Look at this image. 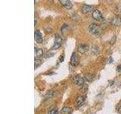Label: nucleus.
Here are the masks:
<instances>
[{
	"label": "nucleus",
	"mask_w": 121,
	"mask_h": 114,
	"mask_svg": "<svg viewBox=\"0 0 121 114\" xmlns=\"http://www.w3.org/2000/svg\"><path fill=\"white\" fill-rule=\"evenodd\" d=\"M89 50V47L87 44H79L78 46V51L83 54V53L86 52Z\"/></svg>",
	"instance_id": "9d476101"
},
{
	"label": "nucleus",
	"mask_w": 121,
	"mask_h": 114,
	"mask_svg": "<svg viewBox=\"0 0 121 114\" xmlns=\"http://www.w3.org/2000/svg\"><path fill=\"white\" fill-rule=\"evenodd\" d=\"M111 24L115 27H119L121 25V18L118 16H115L111 19Z\"/></svg>",
	"instance_id": "6e6552de"
},
{
	"label": "nucleus",
	"mask_w": 121,
	"mask_h": 114,
	"mask_svg": "<svg viewBox=\"0 0 121 114\" xmlns=\"http://www.w3.org/2000/svg\"><path fill=\"white\" fill-rule=\"evenodd\" d=\"M92 18L95 19V20H96V21H104V18L103 16H102V14H101V12L99 11V10H95L93 12H92Z\"/></svg>",
	"instance_id": "7ed1b4c3"
},
{
	"label": "nucleus",
	"mask_w": 121,
	"mask_h": 114,
	"mask_svg": "<svg viewBox=\"0 0 121 114\" xmlns=\"http://www.w3.org/2000/svg\"><path fill=\"white\" fill-rule=\"evenodd\" d=\"M79 63V58H78V56L77 55V53L75 52H73L72 53V56H71V58H70V64L71 66H77Z\"/></svg>",
	"instance_id": "423d86ee"
},
{
	"label": "nucleus",
	"mask_w": 121,
	"mask_h": 114,
	"mask_svg": "<svg viewBox=\"0 0 121 114\" xmlns=\"http://www.w3.org/2000/svg\"><path fill=\"white\" fill-rule=\"evenodd\" d=\"M61 42H62V38L60 34H56V37H55V43L53 47H52V49H58L60 45H61Z\"/></svg>",
	"instance_id": "f03ea898"
},
{
	"label": "nucleus",
	"mask_w": 121,
	"mask_h": 114,
	"mask_svg": "<svg viewBox=\"0 0 121 114\" xmlns=\"http://www.w3.org/2000/svg\"><path fill=\"white\" fill-rule=\"evenodd\" d=\"M117 112H118L119 114H121V106H120V107L118 108V110H117Z\"/></svg>",
	"instance_id": "412c9836"
},
{
	"label": "nucleus",
	"mask_w": 121,
	"mask_h": 114,
	"mask_svg": "<svg viewBox=\"0 0 121 114\" xmlns=\"http://www.w3.org/2000/svg\"><path fill=\"white\" fill-rule=\"evenodd\" d=\"M117 72H121V65H119V66L117 67Z\"/></svg>",
	"instance_id": "aec40b11"
},
{
	"label": "nucleus",
	"mask_w": 121,
	"mask_h": 114,
	"mask_svg": "<svg viewBox=\"0 0 121 114\" xmlns=\"http://www.w3.org/2000/svg\"><path fill=\"white\" fill-rule=\"evenodd\" d=\"M58 113V109H52L48 112V114H57Z\"/></svg>",
	"instance_id": "a211bd4d"
},
{
	"label": "nucleus",
	"mask_w": 121,
	"mask_h": 114,
	"mask_svg": "<svg viewBox=\"0 0 121 114\" xmlns=\"http://www.w3.org/2000/svg\"><path fill=\"white\" fill-rule=\"evenodd\" d=\"M67 24H64L62 27H61V33H64V32L65 31V29H67Z\"/></svg>",
	"instance_id": "6ab92c4d"
},
{
	"label": "nucleus",
	"mask_w": 121,
	"mask_h": 114,
	"mask_svg": "<svg viewBox=\"0 0 121 114\" xmlns=\"http://www.w3.org/2000/svg\"><path fill=\"white\" fill-rule=\"evenodd\" d=\"M72 112V109L69 106H64V107L60 110V113L61 114H70Z\"/></svg>",
	"instance_id": "4468645a"
},
{
	"label": "nucleus",
	"mask_w": 121,
	"mask_h": 114,
	"mask_svg": "<svg viewBox=\"0 0 121 114\" xmlns=\"http://www.w3.org/2000/svg\"><path fill=\"white\" fill-rule=\"evenodd\" d=\"M86 100V97L83 96H79L77 99H76V105L77 106H81L82 105H83Z\"/></svg>",
	"instance_id": "f8f14e48"
},
{
	"label": "nucleus",
	"mask_w": 121,
	"mask_h": 114,
	"mask_svg": "<svg viewBox=\"0 0 121 114\" xmlns=\"http://www.w3.org/2000/svg\"><path fill=\"white\" fill-rule=\"evenodd\" d=\"M94 78H95V75L92 74H89V73L86 74L84 77V79L87 81H92L94 80Z\"/></svg>",
	"instance_id": "2eb2a0df"
},
{
	"label": "nucleus",
	"mask_w": 121,
	"mask_h": 114,
	"mask_svg": "<svg viewBox=\"0 0 121 114\" xmlns=\"http://www.w3.org/2000/svg\"><path fill=\"white\" fill-rule=\"evenodd\" d=\"M41 63H42V61L41 60H39V59H35V68H38L39 67L40 65H41Z\"/></svg>",
	"instance_id": "f3484780"
},
{
	"label": "nucleus",
	"mask_w": 121,
	"mask_h": 114,
	"mask_svg": "<svg viewBox=\"0 0 121 114\" xmlns=\"http://www.w3.org/2000/svg\"><path fill=\"white\" fill-rule=\"evenodd\" d=\"M34 38H35V40L36 43H43V37H42V34L40 33L39 30H36V31L35 32V34H34Z\"/></svg>",
	"instance_id": "1a4fd4ad"
},
{
	"label": "nucleus",
	"mask_w": 121,
	"mask_h": 114,
	"mask_svg": "<svg viewBox=\"0 0 121 114\" xmlns=\"http://www.w3.org/2000/svg\"><path fill=\"white\" fill-rule=\"evenodd\" d=\"M34 53H35L36 59H39L43 56V49H41V48L35 47V49H34Z\"/></svg>",
	"instance_id": "9b49d317"
},
{
	"label": "nucleus",
	"mask_w": 121,
	"mask_h": 114,
	"mask_svg": "<svg viewBox=\"0 0 121 114\" xmlns=\"http://www.w3.org/2000/svg\"><path fill=\"white\" fill-rule=\"evenodd\" d=\"M94 9L93 5H83L81 7V12L82 14H87L91 12Z\"/></svg>",
	"instance_id": "0eeeda50"
},
{
	"label": "nucleus",
	"mask_w": 121,
	"mask_h": 114,
	"mask_svg": "<svg viewBox=\"0 0 121 114\" xmlns=\"http://www.w3.org/2000/svg\"><path fill=\"white\" fill-rule=\"evenodd\" d=\"M57 94V91L56 90H49L48 92H47L45 95V99H49V98H52L54 96Z\"/></svg>",
	"instance_id": "ddd939ff"
},
{
	"label": "nucleus",
	"mask_w": 121,
	"mask_h": 114,
	"mask_svg": "<svg viewBox=\"0 0 121 114\" xmlns=\"http://www.w3.org/2000/svg\"><path fill=\"white\" fill-rule=\"evenodd\" d=\"M88 28H89V31L91 33L95 34V35H97V34H98L100 32V27L97 24H92L89 26Z\"/></svg>",
	"instance_id": "f257e3e1"
},
{
	"label": "nucleus",
	"mask_w": 121,
	"mask_h": 114,
	"mask_svg": "<svg viewBox=\"0 0 121 114\" xmlns=\"http://www.w3.org/2000/svg\"><path fill=\"white\" fill-rule=\"evenodd\" d=\"M59 2L62 5V6L65 8L66 9L70 10L73 7V4L70 2V0H59Z\"/></svg>",
	"instance_id": "39448f33"
},
{
	"label": "nucleus",
	"mask_w": 121,
	"mask_h": 114,
	"mask_svg": "<svg viewBox=\"0 0 121 114\" xmlns=\"http://www.w3.org/2000/svg\"><path fill=\"white\" fill-rule=\"evenodd\" d=\"M92 52L93 55H97L99 53V49H98V47H97L96 45H95L92 47Z\"/></svg>",
	"instance_id": "dca6fc26"
},
{
	"label": "nucleus",
	"mask_w": 121,
	"mask_h": 114,
	"mask_svg": "<svg viewBox=\"0 0 121 114\" xmlns=\"http://www.w3.org/2000/svg\"><path fill=\"white\" fill-rule=\"evenodd\" d=\"M73 83L79 87H82L84 85V78L79 75H77L73 78Z\"/></svg>",
	"instance_id": "20e7f679"
}]
</instances>
